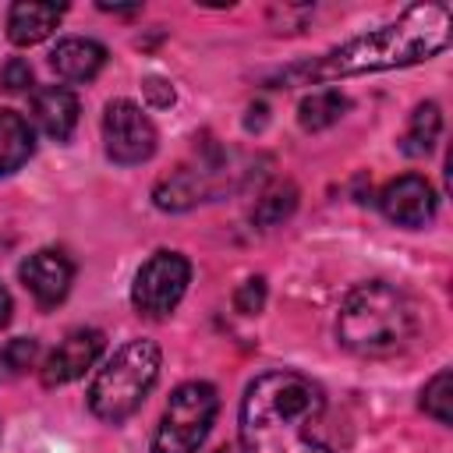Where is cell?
Listing matches in <instances>:
<instances>
[{
    "label": "cell",
    "instance_id": "obj_20",
    "mask_svg": "<svg viewBox=\"0 0 453 453\" xmlns=\"http://www.w3.org/2000/svg\"><path fill=\"white\" fill-rule=\"evenodd\" d=\"M35 357H39V343H35L32 336H18V340H11V343L4 347L0 365H4L11 375H21L25 368L35 365Z\"/></svg>",
    "mask_w": 453,
    "mask_h": 453
},
{
    "label": "cell",
    "instance_id": "obj_17",
    "mask_svg": "<svg viewBox=\"0 0 453 453\" xmlns=\"http://www.w3.org/2000/svg\"><path fill=\"white\" fill-rule=\"evenodd\" d=\"M347 106H350V103H347L343 92H336V88H319V92H311V96L301 99L297 120H301L304 131H322V127H333V124L347 113Z\"/></svg>",
    "mask_w": 453,
    "mask_h": 453
},
{
    "label": "cell",
    "instance_id": "obj_22",
    "mask_svg": "<svg viewBox=\"0 0 453 453\" xmlns=\"http://www.w3.org/2000/svg\"><path fill=\"white\" fill-rule=\"evenodd\" d=\"M0 85L7 88V92H28L32 88V67L25 64V60H7L4 64V71H0Z\"/></svg>",
    "mask_w": 453,
    "mask_h": 453
},
{
    "label": "cell",
    "instance_id": "obj_8",
    "mask_svg": "<svg viewBox=\"0 0 453 453\" xmlns=\"http://www.w3.org/2000/svg\"><path fill=\"white\" fill-rule=\"evenodd\" d=\"M379 209L389 223L396 226H425L435 219V209H439V198H435V188L421 177V173H403L396 180H389L379 195Z\"/></svg>",
    "mask_w": 453,
    "mask_h": 453
},
{
    "label": "cell",
    "instance_id": "obj_5",
    "mask_svg": "<svg viewBox=\"0 0 453 453\" xmlns=\"http://www.w3.org/2000/svg\"><path fill=\"white\" fill-rule=\"evenodd\" d=\"M216 411H219V393L212 382L177 386L152 435V453H195L205 442Z\"/></svg>",
    "mask_w": 453,
    "mask_h": 453
},
{
    "label": "cell",
    "instance_id": "obj_10",
    "mask_svg": "<svg viewBox=\"0 0 453 453\" xmlns=\"http://www.w3.org/2000/svg\"><path fill=\"white\" fill-rule=\"evenodd\" d=\"M223 170L219 159H205L198 166H177L170 177H163L152 191L156 205L166 209V212H180V209H191L205 198H212L219 188L212 184V177Z\"/></svg>",
    "mask_w": 453,
    "mask_h": 453
},
{
    "label": "cell",
    "instance_id": "obj_14",
    "mask_svg": "<svg viewBox=\"0 0 453 453\" xmlns=\"http://www.w3.org/2000/svg\"><path fill=\"white\" fill-rule=\"evenodd\" d=\"M103 64H106V46L96 39H81V35L60 39L50 53V67L64 81H92L103 71Z\"/></svg>",
    "mask_w": 453,
    "mask_h": 453
},
{
    "label": "cell",
    "instance_id": "obj_23",
    "mask_svg": "<svg viewBox=\"0 0 453 453\" xmlns=\"http://www.w3.org/2000/svg\"><path fill=\"white\" fill-rule=\"evenodd\" d=\"M142 92H145V99H149L156 110L173 106V88H170V81H166V78H159V74H149V78L142 81Z\"/></svg>",
    "mask_w": 453,
    "mask_h": 453
},
{
    "label": "cell",
    "instance_id": "obj_12",
    "mask_svg": "<svg viewBox=\"0 0 453 453\" xmlns=\"http://www.w3.org/2000/svg\"><path fill=\"white\" fill-rule=\"evenodd\" d=\"M32 120H35V127L46 138L67 142L74 124H78V99H74V92L64 88V85L35 88V96H32Z\"/></svg>",
    "mask_w": 453,
    "mask_h": 453
},
{
    "label": "cell",
    "instance_id": "obj_3",
    "mask_svg": "<svg viewBox=\"0 0 453 453\" xmlns=\"http://www.w3.org/2000/svg\"><path fill=\"white\" fill-rule=\"evenodd\" d=\"M414 304L393 283L372 280L347 294L336 319V336L361 357H389L414 336Z\"/></svg>",
    "mask_w": 453,
    "mask_h": 453
},
{
    "label": "cell",
    "instance_id": "obj_16",
    "mask_svg": "<svg viewBox=\"0 0 453 453\" xmlns=\"http://www.w3.org/2000/svg\"><path fill=\"white\" fill-rule=\"evenodd\" d=\"M439 131H442V113L435 103H421L414 113H411V124L400 138V152L403 156H428L439 142Z\"/></svg>",
    "mask_w": 453,
    "mask_h": 453
},
{
    "label": "cell",
    "instance_id": "obj_7",
    "mask_svg": "<svg viewBox=\"0 0 453 453\" xmlns=\"http://www.w3.org/2000/svg\"><path fill=\"white\" fill-rule=\"evenodd\" d=\"M103 142L113 163L134 166L156 152L159 134H156V124L142 113V106H134L131 99H113L106 103V113H103Z\"/></svg>",
    "mask_w": 453,
    "mask_h": 453
},
{
    "label": "cell",
    "instance_id": "obj_1",
    "mask_svg": "<svg viewBox=\"0 0 453 453\" xmlns=\"http://www.w3.org/2000/svg\"><path fill=\"white\" fill-rule=\"evenodd\" d=\"M244 453H333L326 396L301 372H265L241 400Z\"/></svg>",
    "mask_w": 453,
    "mask_h": 453
},
{
    "label": "cell",
    "instance_id": "obj_9",
    "mask_svg": "<svg viewBox=\"0 0 453 453\" xmlns=\"http://www.w3.org/2000/svg\"><path fill=\"white\" fill-rule=\"evenodd\" d=\"M25 290L35 297L39 308H57L67 290H71V280H74V265L64 251H53V248H42L35 255H28L18 269Z\"/></svg>",
    "mask_w": 453,
    "mask_h": 453
},
{
    "label": "cell",
    "instance_id": "obj_13",
    "mask_svg": "<svg viewBox=\"0 0 453 453\" xmlns=\"http://www.w3.org/2000/svg\"><path fill=\"white\" fill-rule=\"evenodd\" d=\"M64 4H46V0H18L7 11V39L14 46H35L42 42L64 18Z\"/></svg>",
    "mask_w": 453,
    "mask_h": 453
},
{
    "label": "cell",
    "instance_id": "obj_19",
    "mask_svg": "<svg viewBox=\"0 0 453 453\" xmlns=\"http://www.w3.org/2000/svg\"><path fill=\"white\" fill-rule=\"evenodd\" d=\"M421 407L439 425H449L453 421V411H449L453 407V375H449V368H442V372H435L428 379V386L421 389Z\"/></svg>",
    "mask_w": 453,
    "mask_h": 453
},
{
    "label": "cell",
    "instance_id": "obj_21",
    "mask_svg": "<svg viewBox=\"0 0 453 453\" xmlns=\"http://www.w3.org/2000/svg\"><path fill=\"white\" fill-rule=\"evenodd\" d=\"M262 304H265V280H262V276L241 283V290L234 294V308H237L241 315H258Z\"/></svg>",
    "mask_w": 453,
    "mask_h": 453
},
{
    "label": "cell",
    "instance_id": "obj_6",
    "mask_svg": "<svg viewBox=\"0 0 453 453\" xmlns=\"http://www.w3.org/2000/svg\"><path fill=\"white\" fill-rule=\"evenodd\" d=\"M191 283V262L180 251H156L131 283V304L138 315L166 319Z\"/></svg>",
    "mask_w": 453,
    "mask_h": 453
},
{
    "label": "cell",
    "instance_id": "obj_4",
    "mask_svg": "<svg viewBox=\"0 0 453 453\" xmlns=\"http://www.w3.org/2000/svg\"><path fill=\"white\" fill-rule=\"evenodd\" d=\"M159 379V347L152 340H127L96 375L88 389V407L103 421H124L131 418L149 389Z\"/></svg>",
    "mask_w": 453,
    "mask_h": 453
},
{
    "label": "cell",
    "instance_id": "obj_11",
    "mask_svg": "<svg viewBox=\"0 0 453 453\" xmlns=\"http://www.w3.org/2000/svg\"><path fill=\"white\" fill-rule=\"evenodd\" d=\"M99 354H103V333H99V329H74V333H67V336L57 343V350L46 357V365H42V382H46V386L74 382V379H81V375L96 365Z\"/></svg>",
    "mask_w": 453,
    "mask_h": 453
},
{
    "label": "cell",
    "instance_id": "obj_2",
    "mask_svg": "<svg viewBox=\"0 0 453 453\" xmlns=\"http://www.w3.org/2000/svg\"><path fill=\"white\" fill-rule=\"evenodd\" d=\"M446 42H449L446 4H425V7H411L396 25H386L379 32H368V35L347 42L343 50H333L322 64L308 67V74L319 81V78H336V74L418 64V60H428L432 53L446 50Z\"/></svg>",
    "mask_w": 453,
    "mask_h": 453
},
{
    "label": "cell",
    "instance_id": "obj_18",
    "mask_svg": "<svg viewBox=\"0 0 453 453\" xmlns=\"http://www.w3.org/2000/svg\"><path fill=\"white\" fill-rule=\"evenodd\" d=\"M294 205H297V188H294V184H276L273 191H265V195L258 198L251 219H255L258 226H276V223H283V219L294 212Z\"/></svg>",
    "mask_w": 453,
    "mask_h": 453
},
{
    "label": "cell",
    "instance_id": "obj_24",
    "mask_svg": "<svg viewBox=\"0 0 453 453\" xmlns=\"http://www.w3.org/2000/svg\"><path fill=\"white\" fill-rule=\"evenodd\" d=\"M7 319H11V294L0 287V326H7Z\"/></svg>",
    "mask_w": 453,
    "mask_h": 453
},
{
    "label": "cell",
    "instance_id": "obj_15",
    "mask_svg": "<svg viewBox=\"0 0 453 453\" xmlns=\"http://www.w3.org/2000/svg\"><path fill=\"white\" fill-rule=\"evenodd\" d=\"M35 152V134L28 120L14 110H0V177L21 170Z\"/></svg>",
    "mask_w": 453,
    "mask_h": 453
}]
</instances>
